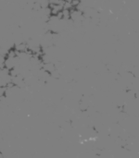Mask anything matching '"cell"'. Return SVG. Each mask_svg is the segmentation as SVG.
<instances>
[{
  "label": "cell",
  "instance_id": "obj_1",
  "mask_svg": "<svg viewBox=\"0 0 139 158\" xmlns=\"http://www.w3.org/2000/svg\"><path fill=\"white\" fill-rule=\"evenodd\" d=\"M15 49H16V51L19 53H25V52H27L29 47L27 44H23V43H19L15 46Z\"/></svg>",
  "mask_w": 139,
  "mask_h": 158
}]
</instances>
